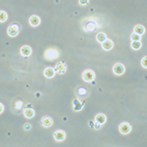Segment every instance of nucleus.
<instances>
[{
  "mask_svg": "<svg viewBox=\"0 0 147 147\" xmlns=\"http://www.w3.org/2000/svg\"><path fill=\"white\" fill-rule=\"evenodd\" d=\"M79 4L80 6H87L89 4V0H79Z\"/></svg>",
  "mask_w": 147,
  "mask_h": 147,
  "instance_id": "obj_22",
  "label": "nucleus"
},
{
  "mask_svg": "<svg viewBox=\"0 0 147 147\" xmlns=\"http://www.w3.org/2000/svg\"><path fill=\"white\" fill-rule=\"evenodd\" d=\"M43 57L47 61H54L60 57V51L56 47H49L44 51Z\"/></svg>",
  "mask_w": 147,
  "mask_h": 147,
  "instance_id": "obj_1",
  "label": "nucleus"
},
{
  "mask_svg": "<svg viewBox=\"0 0 147 147\" xmlns=\"http://www.w3.org/2000/svg\"><path fill=\"white\" fill-rule=\"evenodd\" d=\"M23 114H24V117H25L26 119H32L35 115V111L32 107H27V108L24 109Z\"/></svg>",
  "mask_w": 147,
  "mask_h": 147,
  "instance_id": "obj_13",
  "label": "nucleus"
},
{
  "mask_svg": "<svg viewBox=\"0 0 147 147\" xmlns=\"http://www.w3.org/2000/svg\"><path fill=\"white\" fill-rule=\"evenodd\" d=\"M88 124H89V127H90L91 129H93V125H94V121H89V122H88Z\"/></svg>",
  "mask_w": 147,
  "mask_h": 147,
  "instance_id": "obj_26",
  "label": "nucleus"
},
{
  "mask_svg": "<svg viewBox=\"0 0 147 147\" xmlns=\"http://www.w3.org/2000/svg\"><path fill=\"white\" fill-rule=\"evenodd\" d=\"M112 70H113V73L115 74L116 76H122V75H124L125 72V67L124 64H122V63H116L115 65L113 66Z\"/></svg>",
  "mask_w": 147,
  "mask_h": 147,
  "instance_id": "obj_4",
  "label": "nucleus"
},
{
  "mask_svg": "<svg viewBox=\"0 0 147 147\" xmlns=\"http://www.w3.org/2000/svg\"><path fill=\"white\" fill-rule=\"evenodd\" d=\"M19 32H20V27L16 23L12 24L7 28V34L10 37H16L19 34Z\"/></svg>",
  "mask_w": 147,
  "mask_h": 147,
  "instance_id": "obj_3",
  "label": "nucleus"
},
{
  "mask_svg": "<svg viewBox=\"0 0 147 147\" xmlns=\"http://www.w3.org/2000/svg\"><path fill=\"white\" fill-rule=\"evenodd\" d=\"M40 23H41V19H40L39 16H37V15H32L30 17V19H28V24L34 28L38 27L40 25Z\"/></svg>",
  "mask_w": 147,
  "mask_h": 147,
  "instance_id": "obj_8",
  "label": "nucleus"
},
{
  "mask_svg": "<svg viewBox=\"0 0 147 147\" xmlns=\"http://www.w3.org/2000/svg\"><path fill=\"white\" fill-rule=\"evenodd\" d=\"M4 109H5V107H4V105L1 103V102H0V115H1V114L4 112Z\"/></svg>",
  "mask_w": 147,
  "mask_h": 147,
  "instance_id": "obj_25",
  "label": "nucleus"
},
{
  "mask_svg": "<svg viewBox=\"0 0 147 147\" xmlns=\"http://www.w3.org/2000/svg\"><path fill=\"white\" fill-rule=\"evenodd\" d=\"M106 38H107V35L104 34V32H98L96 34V41L99 42V43H102Z\"/></svg>",
  "mask_w": 147,
  "mask_h": 147,
  "instance_id": "obj_17",
  "label": "nucleus"
},
{
  "mask_svg": "<svg viewBox=\"0 0 147 147\" xmlns=\"http://www.w3.org/2000/svg\"><path fill=\"white\" fill-rule=\"evenodd\" d=\"M84 104L82 101H80V99L76 98L73 100V109L75 112H80V111L82 110V108H84Z\"/></svg>",
  "mask_w": 147,
  "mask_h": 147,
  "instance_id": "obj_9",
  "label": "nucleus"
},
{
  "mask_svg": "<svg viewBox=\"0 0 147 147\" xmlns=\"http://www.w3.org/2000/svg\"><path fill=\"white\" fill-rule=\"evenodd\" d=\"M101 127L102 125L100 124H98V123H96L95 121H94V125H93V129H101Z\"/></svg>",
  "mask_w": 147,
  "mask_h": 147,
  "instance_id": "obj_24",
  "label": "nucleus"
},
{
  "mask_svg": "<svg viewBox=\"0 0 147 147\" xmlns=\"http://www.w3.org/2000/svg\"><path fill=\"white\" fill-rule=\"evenodd\" d=\"M94 121H95L96 123H98V124H100L101 125H103L106 123V121H107V117H106L105 114L99 113V114H97V115L95 116Z\"/></svg>",
  "mask_w": 147,
  "mask_h": 147,
  "instance_id": "obj_15",
  "label": "nucleus"
},
{
  "mask_svg": "<svg viewBox=\"0 0 147 147\" xmlns=\"http://www.w3.org/2000/svg\"><path fill=\"white\" fill-rule=\"evenodd\" d=\"M43 75H44V77H45L46 79H52V78L55 77L56 72H55V70H54V68L46 67L45 69H44V71H43Z\"/></svg>",
  "mask_w": 147,
  "mask_h": 147,
  "instance_id": "obj_14",
  "label": "nucleus"
},
{
  "mask_svg": "<svg viewBox=\"0 0 147 147\" xmlns=\"http://www.w3.org/2000/svg\"><path fill=\"white\" fill-rule=\"evenodd\" d=\"M119 131L122 134H129L130 131H131V125H130L129 123L127 122H123L121 123L119 125Z\"/></svg>",
  "mask_w": 147,
  "mask_h": 147,
  "instance_id": "obj_5",
  "label": "nucleus"
},
{
  "mask_svg": "<svg viewBox=\"0 0 147 147\" xmlns=\"http://www.w3.org/2000/svg\"><path fill=\"white\" fill-rule=\"evenodd\" d=\"M30 129H32V125H30V124L26 123V124L24 125V129H25V130H27V131H28V130H30Z\"/></svg>",
  "mask_w": 147,
  "mask_h": 147,
  "instance_id": "obj_23",
  "label": "nucleus"
},
{
  "mask_svg": "<svg viewBox=\"0 0 147 147\" xmlns=\"http://www.w3.org/2000/svg\"><path fill=\"white\" fill-rule=\"evenodd\" d=\"M141 66L144 69H147V57L144 56L143 58L141 59Z\"/></svg>",
  "mask_w": 147,
  "mask_h": 147,
  "instance_id": "obj_21",
  "label": "nucleus"
},
{
  "mask_svg": "<svg viewBox=\"0 0 147 147\" xmlns=\"http://www.w3.org/2000/svg\"><path fill=\"white\" fill-rule=\"evenodd\" d=\"M101 47H102V49H103V50H105V51H110V50H112L113 47H114V42H113L111 39L106 38V39L104 40V41L101 43Z\"/></svg>",
  "mask_w": 147,
  "mask_h": 147,
  "instance_id": "obj_10",
  "label": "nucleus"
},
{
  "mask_svg": "<svg viewBox=\"0 0 147 147\" xmlns=\"http://www.w3.org/2000/svg\"><path fill=\"white\" fill-rule=\"evenodd\" d=\"M134 32L139 35H143L145 34V28L142 25H136V26H134Z\"/></svg>",
  "mask_w": 147,
  "mask_h": 147,
  "instance_id": "obj_16",
  "label": "nucleus"
},
{
  "mask_svg": "<svg viewBox=\"0 0 147 147\" xmlns=\"http://www.w3.org/2000/svg\"><path fill=\"white\" fill-rule=\"evenodd\" d=\"M140 39H141V35L134 34V32H132V34H130V40H131V41H139Z\"/></svg>",
  "mask_w": 147,
  "mask_h": 147,
  "instance_id": "obj_20",
  "label": "nucleus"
},
{
  "mask_svg": "<svg viewBox=\"0 0 147 147\" xmlns=\"http://www.w3.org/2000/svg\"><path fill=\"white\" fill-rule=\"evenodd\" d=\"M82 78L85 82H91L95 79V73H94V71L90 70V69H86L82 73Z\"/></svg>",
  "mask_w": 147,
  "mask_h": 147,
  "instance_id": "obj_2",
  "label": "nucleus"
},
{
  "mask_svg": "<svg viewBox=\"0 0 147 147\" xmlns=\"http://www.w3.org/2000/svg\"><path fill=\"white\" fill-rule=\"evenodd\" d=\"M130 47H131L134 50H139V49L142 47V43H141L140 40H139V41H131Z\"/></svg>",
  "mask_w": 147,
  "mask_h": 147,
  "instance_id": "obj_18",
  "label": "nucleus"
},
{
  "mask_svg": "<svg viewBox=\"0 0 147 147\" xmlns=\"http://www.w3.org/2000/svg\"><path fill=\"white\" fill-rule=\"evenodd\" d=\"M54 70L59 75H64V74H66V72H67V65L64 62H58L56 63Z\"/></svg>",
  "mask_w": 147,
  "mask_h": 147,
  "instance_id": "obj_7",
  "label": "nucleus"
},
{
  "mask_svg": "<svg viewBox=\"0 0 147 147\" xmlns=\"http://www.w3.org/2000/svg\"><path fill=\"white\" fill-rule=\"evenodd\" d=\"M40 124L43 127H50L52 125H53V120L52 118H50L49 116H44V117L41 118V121H40Z\"/></svg>",
  "mask_w": 147,
  "mask_h": 147,
  "instance_id": "obj_12",
  "label": "nucleus"
},
{
  "mask_svg": "<svg viewBox=\"0 0 147 147\" xmlns=\"http://www.w3.org/2000/svg\"><path fill=\"white\" fill-rule=\"evenodd\" d=\"M66 136H67V134H66V132L64 131L62 129H58V130H55L53 134V138L54 140L57 141V142H62L66 139Z\"/></svg>",
  "mask_w": 147,
  "mask_h": 147,
  "instance_id": "obj_6",
  "label": "nucleus"
},
{
  "mask_svg": "<svg viewBox=\"0 0 147 147\" xmlns=\"http://www.w3.org/2000/svg\"><path fill=\"white\" fill-rule=\"evenodd\" d=\"M20 53L23 57H30L32 53V49L30 45H23L20 49Z\"/></svg>",
  "mask_w": 147,
  "mask_h": 147,
  "instance_id": "obj_11",
  "label": "nucleus"
},
{
  "mask_svg": "<svg viewBox=\"0 0 147 147\" xmlns=\"http://www.w3.org/2000/svg\"><path fill=\"white\" fill-rule=\"evenodd\" d=\"M8 20V14L4 10H0V23H5Z\"/></svg>",
  "mask_w": 147,
  "mask_h": 147,
  "instance_id": "obj_19",
  "label": "nucleus"
}]
</instances>
